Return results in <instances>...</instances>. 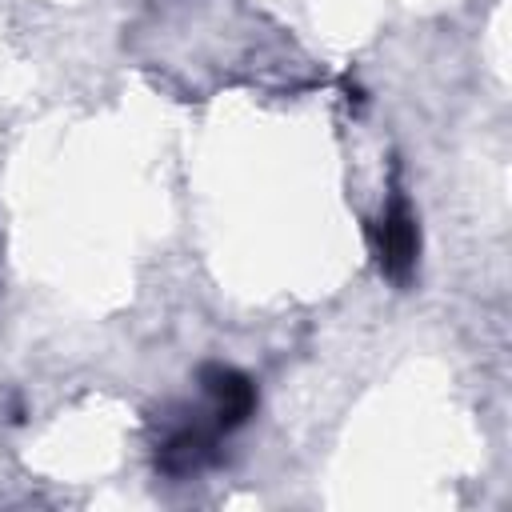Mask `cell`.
<instances>
[{
  "label": "cell",
  "mask_w": 512,
  "mask_h": 512,
  "mask_svg": "<svg viewBox=\"0 0 512 512\" xmlns=\"http://www.w3.org/2000/svg\"><path fill=\"white\" fill-rule=\"evenodd\" d=\"M372 248H376L380 272L392 284L408 288L416 276V264H420V224H416V212L404 192H392L380 220L372 224Z\"/></svg>",
  "instance_id": "obj_1"
},
{
  "label": "cell",
  "mask_w": 512,
  "mask_h": 512,
  "mask_svg": "<svg viewBox=\"0 0 512 512\" xmlns=\"http://www.w3.org/2000/svg\"><path fill=\"white\" fill-rule=\"evenodd\" d=\"M224 432L212 424V416H196V412H184L180 420H172L156 444V468L164 476H176V480H188V476H200L204 468L216 464V440Z\"/></svg>",
  "instance_id": "obj_2"
},
{
  "label": "cell",
  "mask_w": 512,
  "mask_h": 512,
  "mask_svg": "<svg viewBox=\"0 0 512 512\" xmlns=\"http://www.w3.org/2000/svg\"><path fill=\"white\" fill-rule=\"evenodd\" d=\"M200 388L208 396V416H212V424L224 436L256 416L260 392H256L252 376H244L240 368H232V364H204L200 368Z\"/></svg>",
  "instance_id": "obj_3"
}]
</instances>
